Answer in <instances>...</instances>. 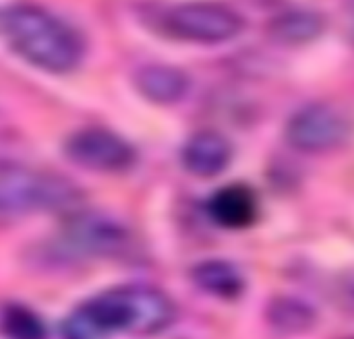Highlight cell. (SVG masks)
<instances>
[{
    "mask_svg": "<svg viewBox=\"0 0 354 339\" xmlns=\"http://www.w3.org/2000/svg\"><path fill=\"white\" fill-rule=\"evenodd\" d=\"M351 135L346 116L326 104L305 106L295 112L286 124L290 147L303 153H326L340 147Z\"/></svg>",
    "mask_w": 354,
    "mask_h": 339,
    "instance_id": "5b68a950",
    "label": "cell"
},
{
    "mask_svg": "<svg viewBox=\"0 0 354 339\" xmlns=\"http://www.w3.org/2000/svg\"><path fill=\"white\" fill-rule=\"evenodd\" d=\"M344 294H346V298H348V304L354 309V278L346 282V286H344Z\"/></svg>",
    "mask_w": 354,
    "mask_h": 339,
    "instance_id": "9a60e30c",
    "label": "cell"
},
{
    "mask_svg": "<svg viewBox=\"0 0 354 339\" xmlns=\"http://www.w3.org/2000/svg\"><path fill=\"white\" fill-rule=\"evenodd\" d=\"M232 159L228 139L216 130L193 135L183 149V166L197 178H214L222 174Z\"/></svg>",
    "mask_w": 354,
    "mask_h": 339,
    "instance_id": "ba28073f",
    "label": "cell"
},
{
    "mask_svg": "<svg viewBox=\"0 0 354 339\" xmlns=\"http://www.w3.org/2000/svg\"><path fill=\"white\" fill-rule=\"evenodd\" d=\"M176 319L174 302L149 286L108 290L81 304L64 323L62 336L71 339L108 338L112 333L156 336Z\"/></svg>",
    "mask_w": 354,
    "mask_h": 339,
    "instance_id": "6da1fadb",
    "label": "cell"
},
{
    "mask_svg": "<svg viewBox=\"0 0 354 339\" xmlns=\"http://www.w3.org/2000/svg\"><path fill=\"white\" fill-rule=\"evenodd\" d=\"M207 211L212 220L228 230L249 228L257 222L259 201L257 195L243 184H232L220 188L207 203Z\"/></svg>",
    "mask_w": 354,
    "mask_h": 339,
    "instance_id": "9c48e42d",
    "label": "cell"
},
{
    "mask_svg": "<svg viewBox=\"0 0 354 339\" xmlns=\"http://www.w3.org/2000/svg\"><path fill=\"white\" fill-rule=\"evenodd\" d=\"M326 31V19L315 10H286L268 25V35L280 46H305Z\"/></svg>",
    "mask_w": 354,
    "mask_h": 339,
    "instance_id": "8fae6325",
    "label": "cell"
},
{
    "mask_svg": "<svg viewBox=\"0 0 354 339\" xmlns=\"http://www.w3.org/2000/svg\"><path fill=\"white\" fill-rule=\"evenodd\" d=\"M135 87L139 93L160 106L180 101L189 91V77L168 64H147L135 72Z\"/></svg>",
    "mask_w": 354,
    "mask_h": 339,
    "instance_id": "30bf717a",
    "label": "cell"
},
{
    "mask_svg": "<svg viewBox=\"0 0 354 339\" xmlns=\"http://www.w3.org/2000/svg\"><path fill=\"white\" fill-rule=\"evenodd\" d=\"M0 25L12 50L41 70L64 75L75 70L83 58L79 33L41 6H10Z\"/></svg>",
    "mask_w": 354,
    "mask_h": 339,
    "instance_id": "7a4b0ae2",
    "label": "cell"
},
{
    "mask_svg": "<svg viewBox=\"0 0 354 339\" xmlns=\"http://www.w3.org/2000/svg\"><path fill=\"white\" fill-rule=\"evenodd\" d=\"M66 157L91 172H124L135 164V149L116 133L106 128H83L71 135L64 143Z\"/></svg>",
    "mask_w": 354,
    "mask_h": 339,
    "instance_id": "52a82bcc",
    "label": "cell"
},
{
    "mask_svg": "<svg viewBox=\"0 0 354 339\" xmlns=\"http://www.w3.org/2000/svg\"><path fill=\"white\" fill-rule=\"evenodd\" d=\"M79 201V188L58 174L37 172L23 166L0 170V217L66 211Z\"/></svg>",
    "mask_w": 354,
    "mask_h": 339,
    "instance_id": "3957f363",
    "label": "cell"
},
{
    "mask_svg": "<svg viewBox=\"0 0 354 339\" xmlns=\"http://www.w3.org/2000/svg\"><path fill=\"white\" fill-rule=\"evenodd\" d=\"M62 232L75 251L93 257L124 255L133 242L131 230L122 222L100 211H75Z\"/></svg>",
    "mask_w": 354,
    "mask_h": 339,
    "instance_id": "8992f818",
    "label": "cell"
},
{
    "mask_svg": "<svg viewBox=\"0 0 354 339\" xmlns=\"http://www.w3.org/2000/svg\"><path fill=\"white\" fill-rule=\"evenodd\" d=\"M266 319H268L270 327L276 329L278 333L297 336V333L309 331L315 325L317 315L307 302H303L299 298L276 296L274 300H270V304L266 309Z\"/></svg>",
    "mask_w": 354,
    "mask_h": 339,
    "instance_id": "4fadbf2b",
    "label": "cell"
},
{
    "mask_svg": "<svg viewBox=\"0 0 354 339\" xmlns=\"http://www.w3.org/2000/svg\"><path fill=\"white\" fill-rule=\"evenodd\" d=\"M2 329L6 336L19 339H37L46 336L41 321L31 311H27L23 307H10L4 311Z\"/></svg>",
    "mask_w": 354,
    "mask_h": 339,
    "instance_id": "5bb4252c",
    "label": "cell"
},
{
    "mask_svg": "<svg viewBox=\"0 0 354 339\" xmlns=\"http://www.w3.org/2000/svg\"><path fill=\"white\" fill-rule=\"evenodd\" d=\"M168 35L193 43H222L236 37L245 21L220 2H185L172 6L162 21Z\"/></svg>",
    "mask_w": 354,
    "mask_h": 339,
    "instance_id": "277c9868",
    "label": "cell"
},
{
    "mask_svg": "<svg viewBox=\"0 0 354 339\" xmlns=\"http://www.w3.org/2000/svg\"><path fill=\"white\" fill-rule=\"evenodd\" d=\"M193 282L203 292L218 296V298H226V300L241 296L245 290V280L241 271L232 263L220 261V259L199 263L193 269Z\"/></svg>",
    "mask_w": 354,
    "mask_h": 339,
    "instance_id": "7c38bea8",
    "label": "cell"
}]
</instances>
